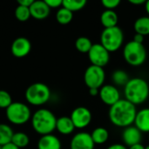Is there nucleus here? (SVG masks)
<instances>
[{"label": "nucleus", "mask_w": 149, "mask_h": 149, "mask_svg": "<svg viewBox=\"0 0 149 149\" xmlns=\"http://www.w3.org/2000/svg\"><path fill=\"white\" fill-rule=\"evenodd\" d=\"M107 149H128L126 146L122 145V144H119V143H116V144H113L111 146H109Z\"/></svg>", "instance_id": "nucleus-34"}, {"label": "nucleus", "mask_w": 149, "mask_h": 149, "mask_svg": "<svg viewBox=\"0 0 149 149\" xmlns=\"http://www.w3.org/2000/svg\"><path fill=\"white\" fill-rule=\"evenodd\" d=\"M128 149H145V147L140 143V144H136V145H134L132 147H129Z\"/></svg>", "instance_id": "nucleus-38"}, {"label": "nucleus", "mask_w": 149, "mask_h": 149, "mask_svg": "<svg viewBox=\"0 0 149 149\" xmlns=\"http://www.w3.org/2000/svg\"><path fill=\"white\" fill-rule=\"evenodd\" d=\"M129 3L134 5H141L146 3L145 0H129Z\"/></svg>", "instance_id": "nucleus-35"}, {"label": "nucleus", "mask_w": 149, "mask_h": 149, "mask_svg": "<svg viewBox=\"0 0 149 149\" xmlns=\"http://www.w3.org/2000/svg\"><path fill=\"white\" fill-rule=\"evenodd\" d=\"M33 2H34L33 0H18L17 1V4L30 8V6L33 3Z\"/></svg>", "instance_id": "nucleus-32"}, {"label": "nucleus", "mask_w": 149, "mask_h": 149, "mask_svg": "<svg viewBox=\"0 0 149 149\" xmlns=\"http://www.w3.org/2000/svg\"><path fill=\"white\" fill-rule=\"evenodd\" d=\"M130 78L127 72L121 69H118L114 71L112 74V81L115 86H125L129 81Z\"/></svg>", "instance_id": "nucleus-23"}, {"label": "nucleus", "mask_w": 149, "mask_h": 149, "mask_svg": "<svg viewBox=\"0 0 149 149\" xmlns=\"http://www.w3.org/2000/svg\"><path fill=\"white\" fill-rule=\"evenodd\" d=\"M133 41H134V42H136V43H139V44H143L144 36H142V35H141V34H138V33H135L134 36Z\"/></svg>", "instance_id": "nucleus-33"}, {"label": "nucleus", "mask_w": 149, "mask_h": 149, "mask_svg": "<svg viewBox=\"0 0 149 149\" xmlns=\"http://www.w3.org/2000/svg\"><path fill=\"white\" fill-rule=\"evenodd\" d=\"M123 57L128 65L140 66L142 65L147 59V50L143 44L131 40L127 43L123 48Z\"/></svg>", "instance_id": "nucleus-5"}, {"label": "nucleus", "mask_w": 149, "mask_h": 149, "mask_svg": "<svg viewBox=\"0 0 149 149\" xmlns=\"http://www.w3.org/2000/svg\"><path fill=\"white\" fill-rule=\"evenodd\" d=\"M73 18V12L70 11L69 10L61 7L58 10L56 13V20L60 24H68L72 22Z\"/></svg>", "instance_id": "nucleus-25"}, {"label": "nucleus", "mask_w": 149, "mask_h": 149, "mask_svg": "<svg viewBox=\"0 0 149 149\" xmlns=\"http://www.w3.org/2000/svg\"><path fill=\"white\" fill-rule=\"evenodd\" d=\"M11 143H13L19 149L24 148L29 145L30 138L24 132H17V133H14V134H13Z\"/></svg>", "instance_id": "nucleus-24"}, {"label": "nucleus", "mask_w": 149, "mask_h": 149, "mask_svg": "<svg viewBox=\"0 0 149 149\" xmlns=\"http://www.w3.org/2000/svg\"><path fill=\"white\" fill-rule=\"evenodd\" d=\"M31 50V44L27 38L19 37L16 38L10 46V52L16 58H21L26 57Z\"/></svg>", "instance_id": "nucleus-12"}, {"label": "nucleus", "mask_w": 149, "mask_h": 149, "mask_svg": "<svg viewBox=\"0 0 149 149\" xmlns=\"http://www.w3.org/2000/svg\"><path fill=\"white\" fill-rule=\"evenodd\" d=\"M106 73L103 67L91 65L84 73V81L89 89H100L104 86Z\"/></svg>", "instance_id": "nucleus-8"}, {"label": "nucleus", "mask_w": 149, "mask_h": 149, "mask_svg": "<svg viewBox=\"0 0 149 149\" xmlns=\"http://www.w3.org/2000/svg\"><path fill=\"white\" fill-rule=\"evenodd\" d=\"M89 93L91 96H97L100 93V89H89Z\"/></svg>", "instance_id": "nucleus-37"}, {"label": "nucleus", "mask_w": 149, "mask_h": 149, "mask_svg": "<svg viewBox=\"0 0 149 149\" xmlns=\"http://www.w3.org/2000/svg\"><path fill=\"white\" fill-rule=\"evenodd\" d=\"M101 3L106 8V10H114V9H116L120 5V0H102Z\"/></svg>", "instance_id": "nucleus-30"}, {"label": "nucleus", "mask_w": 149, "mask_h": 149, "mask_svg": "<svg viewBox=\"0 0 149 149\" xmlns=\"http://www.w3.org/2000/svg\"><path fill=\"white\" fill-rule=\"evenodd\" d=\"M12 102L10 94L5 90H0V108L6 110L12 104Z\"/></svg>", "instance_id": "nucleus-29"}, {"label": "nucleus", "mask_w": 149, "mask_h": 149, "mask_svg": "<svg viewBox=\"0 0 149 149\" xmlns=\"http://www.w3.org/2000/svg\"><path fill=\"white\" fill-rule=\"evenodd\" d=\"M46 4L49 6L50 9H56V8H61L63 0H45Z\"/></svg>", "instance_id": "nucleus-31"}, {"label": "nucleus", "mask_w": 149, "mask_h": 149, "mask_svg": "<svg viewBox=\"0 0 149 149\" xmlns=\"http://www.w3.org/2000/svg\"><path fill=\"white\" fill-rule=\"evenodd\" d=\"M145 10H146V11H147V13H148L149 17V0L146 1V3H145Z\"/></svg>", "instance_id": "nucleus-39"}, {"label": "nucleus", "mask_w": 149, "mask_h": 149, "mask_svg": "<svg viewBox=\"0 0 149 149\" xmlns=\"http://www.w3.org/2000/svg\"><path fill=\"white\" fill-rule=\"evenodd\" d=\"M93 45L90 38L86 37H79L75 41V47L77 51L81 53H88Z\"/></svg>", "instance_id": "nucleus-26"}, {"label": "nucleus", "mask_w": 149, "mask_h": 149, "mask_svg": "<svg viewBox=\"0 0 149 149\" xmlns=\"http://www.w3.org/2000/svg\"><path fill=\"white\" fill-rule=\"evenodd\" d=\"M60 140L54 134H46L40 137L38 141V149H61Z\"/></svg>", "instance_id": "nucleus-16"}, {"label": "nucleus", "mask_w": 149, "mask_h": 149, "mask_svg": "<svg viewBox=\"0 0 149 149\" xmlns=\"http://www.w3.org/2000/svg\"><path fill=\"white\" fill-rule=\"evenodd\" d=\"M26 101L36 107H39L47 103L51 98V90L47 85L41 82L33 83L25 90Z\"/></svg>", "instance_id": "nucleus-4"}, {"label": "nucleus", "mask_w": 149, "mask_h": 149, "mask_svg": "<svg viewBox=\"0 0 149 149\" xmlns=\"http://www.w3.org/2000/svg\"><path fill=\"white\" fill-rule=\"evenodd\" d=\"M134 29L135 33L141 34L142 36L149 35V17H141L137 18L134 24Z\"/></svg>", "instance_id": "nucleus-21"}, {"label": "nucleus", "mask_w": 149, "mask_h": 149, "mask_svg": "<svg viewBox=\"0 0 149 149\" xmlns=\"http://www.w3.org/2000/svg\"><path fill=\"white\" fill-rule=\"evenodd\" d=\"M14 132L13 129L7 124H0V146H4L11 142Z\"/></svg>", "instance_id": "nucleus-22"}, {"label": "nucleus", "mask_w": 149, "mask_h": 149, "mask_svg": "<svg viewBox=\"0 0 149 149\" xmlns=\"http://www.w3.org/2000/svg\"><path fill=\"white\" fill-rule=\"evenodd\" d=\"M90 134H91L92 140L93 141L94 144H99V145L106 143L109 138L108 130L102 127H96Z\"/></svg>", "instance_id": "nucleus-20"}, {"label": "nucleus", "mask_w": 149, "mask_h": 149, "mask_svg": "<svg viewBox=\"0 0 149 149\" xmlns=\"http://www.w3.org/2000/svg\"><path fill=\"white\" fill-rule=\"evenodd\" d=\"M134 124L141 133H149V108L137 111Z\"/></svg>", "instance_id": "nucleus-17"}, {"label": "nucleus", "mask_w": 149, "mask_h": 149, "mask_svg": "<svg viewBox=\"0 0 149 149\" xmlns=\"http://www.w3.org/2000/svg\"><path fill=\"white\" fill-rule=\"evenodd\" d=\"M15 17L20 22H25L27 21L31 16L29 7L17 5L15 10Z\"/></svg>", "instance_id": "nucleus-28"}, {"label": "nucleus", "mask_w": 149, "mask_h": 149, "mask_svg": "<svg viewBox=\"0 0 149 149\" xmlns=\"http://www.w3.org/2000/svg\"><path fill=\"white\" fill-rule=\"evenodd\" d=\"M57 119L55 114L46 108L37 110L31 116L32 128L41 136L51 134L56 129Z\"/></svg>", "instance_id": "nucleus-3"}, {"label": "nucleus", "mask_w": 149, "mask_h": 149, "mask_svg": "<svg viewBox=\"0 0 149 149\" xmlns=\"http://www.w3.org/2000/svg\"><path fill=\"white\" fill-rule=\"evenodd\" d=\"M145 149H149V145L148 146H147V147H145Z\"/></svg>", "instance_id": "nucleus-40"}, {"label": "nucleus", "mask_w": 149, "mask_h": 149, "mask_svg": "<svg viewBox=\"0 0 149 149\" xmlns=\"http://www.w3.org/2000/svg\"><path fill=\"white\" fill-rule=\"evenodd\" d=\"M87 54L93 65L104 67L109 63L110 52L100 43L93 44Z\"/></svg>", "instance_id": "nucleus-9"}, {"label": "nucleus", "mask_w": 149, "mask_h": 149, "mask_svg": "<svg viewBox=\"0 0 149 149\" xmlns=\"http://www.w3.org/2000/svg\"><path fill=\"white\" fill-rule=\"evenodd\" d=\"M137 114L136 106L125 99H121L110 107L108 117L112 124L117 127L126 128L134 123Z\"/></svg>", "instance_id": "nucleus-1"}, {"label": "nucleus", "mask_w": 149, "mask_h": 149, "mask_svg": "<svg viewBox=\"0 0 149 149\" xmlns=\"http://www.w3.org/2000/svg\"><path fill=\"white\" fill-rule=\"evenodd\" d=\"M6 118L14 125H23L31 119V113L30 107L22 102H12V104L6 109Z\"/></svg>", "instance_id": "nucleus-7"}, {"label": "nucleus", "mask_w": 149, "mask_h": 149, "mask_svg": "<svg viewBox=\"0 0 149 149\" xmlns=\"http://www.w3.org/2000/svg\"><path fill=\"white\" fill-rule=\"evenodd\" d=\"M99 96L101 101L109 107L113 106L115 103L121 100L120 93L114 85H104L100 89Z\"/></svg>", "instance_id": "nucleus-11"}, {"label": "nucleus", "mask_w": 149, "mask_h": 149, "mask_svg": "<svg viewBox=\"0 0 149 149\" xmlns=\"http://www.w3.org/2000/svg\"><path fill=\"white\" fill-rule=\"evenodd\" d=\"M86 3L87 2L86 0H63L62 7L74 12L82 10Z\"/></svg>", "instance_id": "nucleus-27"}, {"label": "nucleus", "mask_w": 149, "mask_h": 149, "mask_svg": "<svg viewBox=\"0 0 149 149\" xmlns=\"http://www.w3.org/2000/svg\"><path fill=\"white\" fill-rule=\"evenodd\" d=\"M95 144L91 134L86 132L76 134L70 143V149H94Z\"/></svg>", "instance_id": "nucleus-13"}, {"label": "nucleus", "mask_w": 149, "mask_h": 149, "mask_svg": "<svg viewBox=\"0 0 149 149\" xmlns=\"http://www.w3.org/2000/svg\"><path fill=\"white\" fill-rule=\"evenodd\" d=\"M124 42V33L118 25L112 28H105L100 34V44L109 52H117Z\"/></svg>", "instance_id": "nucleus-6"}, {"label": "nucleus", "mask_w": 149, "mask_h": 149, "mask_svg": "<svg viewBox=\"0 0 149 149\" xmlns=\"http://www.w3.org/2000/svg\"><path fill=\"white\" fill-rule=\"evenodd\" d=\"M70 118L72 120L75 128L83 129L90 125L93 114L88 108L85 107H79L72 112Z\"/></svg>", "instance_id": "nucleus-10"}, {"label": "nucleus", "mask_w": 149, "mask_h": 149, "mask_svg": "<svg viewBox=\"0 0 149 149\" xmlns=\"http://www.w3.org/2000/svg\"><path fill=\"white\" fill-rule=\"evenodd\" d=\"M119 17L115 10H105L100 15V23L105 28H112L117 26Z\"/></svg>", "instance_id": "nucleus-19"}, {"label": "nucleus", "mask_w": 149, "mask_h": 149, "mask_svg": "<svg viewBox=\"0 0 149 149\" xmlns=\"http://www.w3.org/2000/svg\"><path fill=\"white\" fill-rule=\"evenodd\" d=\"M125 100L134 106L144 103L149 97L148 83L142 78L130 79L124 86Z\"/></svg>", "instance_id": "nucleus-2"}, {"label": "nucleus", "mask_w": 149, "mask_h": 149, "mask_svg": "<svg viewBox=\"0 0 149 149\" xmlns=\"http://www.w3.org/2000/svg\"><path fill=\"white\" fill-rule=\"evenodd\" d=\"M122 140L124 143L128 147L140 144L142 140V133L135 126L127 127L123 130Z\"/></svg>", "instance_id": "nucleus-14"}, {"label": "nucleus", "mask_w": 149, "mask_h": 149, "mask_svg": "<svg viewBox=\"0 0 149 149\" xmlns=\"http://www.w3.org/2000/svg\"><path fill=\"white\" fill-rule=\"evenodd\" d=\"M31 16L35 19H45L50 15L51 9L46 4L45 1L37 0L30 6Z\"/></svg>", "instance_id": "nucleus-15"}, {"label": "nucleus", "mask_w": 149, "mask_h": 149, "mask_svg": "<svg viewBox=\"0 0 149 149\" xmlns=\"http://www.w3.org/2000/svg\"><path fill=\"white\" fill-rule=\"evenodd\" d=\"M0 149H2V146H0Z\"/></svg>", "instance_id": "nucleus-41"}, {"label": "nucleus", "mask_w": 149, "mask_h": 149, "mask_svg": "<svg viewBox=\"0 0 149 149\" xmlns=\"http://www.w3.org/2000/svg\"><path fill=\"white\" fill-rule=\"evenodd\" d=\"M74 129H75V127L70 117L62 116L57 119L56 130L59 134L63 135H69L74 131Z\"/></svg>", "instance_id": "nucleus-18"}, {"label": "nucleus", "mask_w": 149, "mask_h": 149, "mask_svg": "<svg viewBox=\"0 0 149 149\" xmlns=\"http://www.w3.org/2000/svg\"><path fill=\"white\" fill-rule=\"evenodd\" d=\"M2 149H19L17 147H16L13 143H8V144H6V145H4V146H3L2 147Z\"/></svg>", "instance_id": "nucleus-36"}, {"label": "nucleus", "mask_w": 149, "mask_h": 149, "mask_svg": "<svg viewBox=\"0 0 149 149\" xmlns=\"http://www.w3.org/2000/svg\"><path fill=\"white\" fill-rule=\"evenodd\" d=\"M148 141H149V136H148Z\"/></svg>", "instance_id": "nucleus-42"}]
</instances>
